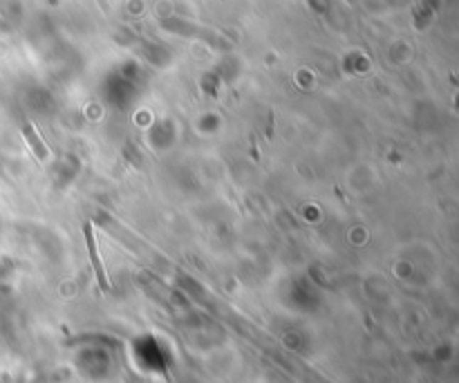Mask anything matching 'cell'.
I'll list each match as a JSON object with an SVG mask.
<instances>
[{"label":"cell","mask_w":459,"mask_h":383,"mask_svg":"<svg viewBox=\"0 0 459 383\" xmlns=\"http://www.w3.org/2000/svg\"><path fill=\"white\" fill-rule=\"evenodd\" d=\"M83 235H85L87 254H90V260H92V269H94V276H97V283H99L101 291H110V278H108V271H106V264H103V258H101V254H99L92 222H85Z\"/></svg>","instance_id":"1"},{"label":"cell","mask_w":459,"mask_h":383,"mask_svg":"<svg viewBox=\"0 0 459 383\" xmlns=\"http://www.w3.org/2000/svg\"><path fill=\"white\" fill-rule=\"evenodd\" d=\"M23 135H25L27 144L32 146V151L36 153L38 161H43V164H45V161L52 157V153H50L48 146L40 141V137H38V132L34 130V126H32V124H25V126H23Z\"/></svg>","instance_id":"2"}]
</instances>
